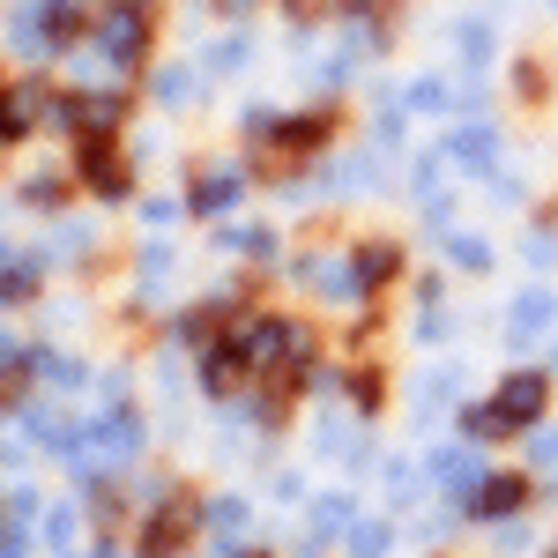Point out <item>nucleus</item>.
<instances>
[{
	"label": "nucleus",
	"mask_w": 558,
	"mask_h": 558,
	"mask_svg": "<svg viewBox=\"0 0 558 558\" xmlns=\"http://www.w3.org/2000/svg\"><path fill=\"white\" fill-rule=\"evenodd\" d=\"M83 179L97 194H120V186H128V157H120L112 134H83Z\"/></svg>",
	"instance_id": "nucleus-2"
},
{
	"label": "nucleus",
	"mask_w": 558,
	"mask_h": 558,
	"mask_svg": "<svg viewBox=\"0 0 558 558\" xmlns=\"http://www.w3.org/2000/svg\"><path fill=\"white\" fill-rule=\"evenodd\" d=\"M194 536V521H186V507H165V514L142 529V558H172L179 544Z\"/></svg>",
	"instance_id": "nucleus-3"
},
{
	"label": "nucleus",
	"mask_w": 558,
	"mask_h": 558,
	"mask_svg": "<svg viewBox=\"0 0 558 558\" xmlns=\"http://www.w3.org/2000/svg\"><path fill=\"white\" fill-rule=\"evenodd\" d=\"M246 365H254V357H246V343H216L202 373H209V387H216V395H231V387L246 380Z\"/></svg>",
	"instance_id": "nucleus-4"
},
{
	"label": "nucleus",
	"mask_w": 558,
	"mask_h": 558,
	"mask_svg": "<svg viewBox=\"0 0 558 558\" xmlns=\"http://www.w3.org/2000/svg\"><path fill=\"white\" fill-rule=\"evenodd\" d=\"M328 128H336L328 112H320V120H299V128H276V149H320V142H328Z\"/></svg>",
	"instance_id": "nucleus-7"
},
{
	"label": "nucleus",
	"mask_w": 558,
	"mask_h": 558,
	"mask_svg": "<svg viewBox=\"0 0 558 558\" xmlns=\"http://www.w3.org/2000/svg\"><path fill=\"white\" fill-rule=\"evenodd\" d=\"M521 499H529V484H521V476H492V484H484V492H476V514H514Z\"/></svg>",
	"instance_id": "nucleus-5"
},
{
	"label": "nucleus",
	"mask_w": 558,
	"mask_h": 558,
	"mask_svg": "<svg viewBox=\"0 0 558 558\" xmlns=\"http://www.w3.org/2000/svg\"><path fill=\"white\" fill-rule=\"evenodd\" d=\"M31 120H38V89H15V97L0 105V142H15Z\"/></svg>",
	"instance_id": "nucleus-6"
},
{
	"label": "nucleus",
	"mask_w": 558,
	"mask_h": 558,
	"mask_svg": "<svg viewBox=\"0 0 558 558\" xmlns=\"http://www.w3.org/2000/svg\"><path fill=\"white\" fill-rule=\"evenodd\" d=\"M254 558H260V551H254Z\"/></svg>",
	"instance_id": "nucleus-9"
},
{
	"label": "nucleus",
	"mask_w": 558,
	"mask_h": 558,
	"mask_svg": "<svg viewBox=\"0 0 558 558\" xmlns=\"http://www.w3.org/2000/svg\"><path fill=\"white\" fill-rule=\"evenodd\" d=\"M0 105H8V89H0Z\"/></svg>",
	"instance_id": "nucleus-8"
},
{
	"label": "nucleus",
	"mask_w": 558,
	"mask_h": 558,
	"mask_svg": "<svg viewBox=\"0 0 558 558\" xmlns=\"http://www.w3.org/2000/svg\"><path fill=\"white\" fill-rule=\"evenodd\" d=\"M536 410H544V380H536V373H514V380L499 387L492 410H476V432H521Z\"/></svg>",
	"instance_id": "nucleus-1"
}]
</instances>
